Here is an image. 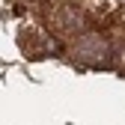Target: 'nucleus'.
Returning a JSON list of instances; mask_svg holds the SVG:
<instances>
[{"label":"nucleus","instance_id":"nucleus-1","mask_svg":"<svg viewBox=\"0 0 125 125\" xmlns=\"http://www.w3.org/2000/svg\"><path fill=\"white\" fill-rule=\"evenodd\" d=\"M72 54L77 62H83V66H107L110 62V45L101 33H83L77 36V42L72 45Z\"/></svg>","mask_w":125,"mask_h":125},{"label":"nucleus","instance_id":"nucleus-2","mask_svg":"<svg viewBox=\"0 0 125 125\" xmlns=\"http://www.w3.org/2000/svg\"><path fill=\"white\" fill-rule=\"evenodd\" d=\"M51 24H54L57 33H62V36H83L86 33V15H83V9L77 6V3H72V0L54 3Z\"/></svg>","mask_w":125,"mask_h":125}]
</instances>
